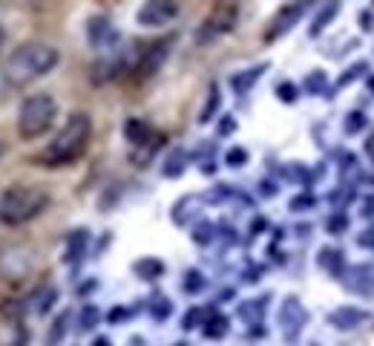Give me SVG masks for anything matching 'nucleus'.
Returning a JSON list of instances; mask_svg holds the SVG:
<instances>
[{
	"mask_svg": "<svg viewBox=\"0 0 374 346\" xmlns=\"http://www.w3.org/2000/svg\"><path fill=\"white\" fill-rule=\"evenodd\" d=\"M58 61H61V55H58L55 46H49V44H24L9 55L6 66H4V81L9 87H26V84L49 76L58 66Z\"/></svg>",
	"mask_w": 374,
	"mask_h": 346,
	"instance_id": "1",
	"label": "nucleus"
},
{
	"mask_svg": "<svg viewBox=\"0 0 374 346\" xmlns=\"http://www.w3.org/2000/svg\"><path fill=\"white\" fill-rule=\"evenodd\" d=\"M93 136V118L81 110H75L66 116L63 127L55 133V138L43 148L41 162L43 165H69L75 159H81Z\"/></svg>",
	"mask_w": 374,
	"mask_h": 346,
	"instance_id": "2",
	"label": "nucleus"
},
{
	"mask_svg": "<svg viewBox=\"0 0 374 346\" xmlns=\"http://www.w3.org/2000/svg\"><path fill=\"white\" fill-rule=\"evenodd\" d=\"M49 205V193L35 185H12L0 193V223L4 225H24L43 214Z\"/></svg>",
	"mask_w": 374,
	"mask_h": 346,
	"instance_id": "3",
	"label": "nucleus"
},
{
	"mask_svg": "<svg viewBox=\"0 0 374 346\" xmlns=\"http://www.w3.org/2000/svg\"><path fill=\"white\" fill-rule=\"evenodd\" d=\"M58 116V101L49 93H32L24 98L18 110V133L21 138H38L43 136Z\"/></svg>",
	"mask_w": 374,
	"mask_h": 346,
	"instance_id": "4",
	"label": "nucleus"
},
{
	"mask_svg": "<svg viewBox=\"0 0 374 346\" xmlns=\"http://www.w3.org/2000/svg\"><path fill=\"white\" fill-rule=\"evenodd\" d=\"M176 12H179V0H144L135 21L144 29H159V26H167L176 18Z\"/></svg>",
	"mask_w": 374,
	"mask_h": 346,
	"instance_id": "5",
	"label": "nucleus"
},
{
	"mask_svg": "<svg viewBox=\"0 0 374 346\" xmlns=\"http://www.w3.org/2000/svg\"><path fill=\"white\" fill-rule=\"evenodd\" d=\"M306 320H308V315H306L303 303H299L296 297H285V303L279 309V326H282L285 340H296L299 332H303V326H306Z\"/></svg>",
	"mask_w": 374,
	"mask_h": 346,
	"instance_id": "6",
	"label": "nucleus"
},
{
	"mask_svg": "<svg viewBox=\"0 0 374 346\" xmlns=\"http://www.w3.org/2000/svg\"><path fill=\"white\" fill-rule=\"evenodd\" d=\"M343 283H346L354 295H368V297H374V263L348 268L346 277H343Z\"/></svg>",
	"mask_w": 374,
	"mask_h": 346,
	"instance_id": "7",
	"label": "nucleus"
},
{
	"mask_svg": "<svg viewBox=\"0 0 374 346\" xmlns=\"http://www.w3.org/2000/svg\"><path fill=\"white\" fill-rule=\"evenodd\" d=\"M237 24V9L234 6H219L202 26V38H216L222 32H231Z\"/></svg>",
	"mask_w": 374,
	"mask_h": 346,
	"instance_id": "8",
	"label": "nucleus"
},
{
	"mask_svg": "<svg viewBox=\"0 0 374 346\" xmlns=\"http://www.w3.org/2000/svg\"><path fill=\"white\" fill-rule=\"evenodd\" d=\"M87 35H90V44L95 49H113L118 44V32L113 29V24L107 18H93L87 26Z\"/></svg>",
	"mask_w": 374,
	"mask_h": 346,
	"instance_id": "9",
	"label": "nucleus"
},
{
	"mask_svg": "<svg viewBox=\"0 0 374 346\" xmlns=\"http://www.w3.org/2000/svg\"><path fill=\"white\" fill-rule=\"evenodd\" d=\"M306 6H308V0H296V4H291V6H285L276 18H274V26L268 29V38H279V35H285L299 18H303V12H306Z\"/></svg>",
	"mask_w": 374,
	"mask_h": 346,
	"instance_id": "10",
	"label": "nucleus"
},
{
	"mask_svg": "<svg viewBox=\"0 0 374 346\" xmlns=\"http://www.w3.org/2000/svg\"><path fill=\"white\" fill-rule=\"evenodd\" d=\"M167 52H170V44H167V41L150 44L147 52H144L141 61H138V76H153V73H159V66L165 63Z\"/></svg>",
	"mask_w": 374,
	"mask_h": 346,
	"instance_id": "11",
	"label": "nucleus"
},
{
	"mask_svg": "<svg viewBox=\"0 0 374 346\" xmlns=\"http://www.w3.org/2000/svg\"><path fill=\"white\" fill-rule=\"evenodd\" d=\"M363 320H368V312H365V309H354V306H340V309H334V312L328 315V323H331L334 329H343V332L357 329Z\"/></svg>",
	"mask_w": 374,
	"mask_h": 346,
	"instance_id": "12",
	"label": "nucleus"
},
{
	"mask_svg": "<svg viewBox=\"0 0 374 346\" xmlns=\"http://www.w3.org/2000/svg\"><path fill=\"white\" fill-rule=\"evenodd\" d=\"M265 73V66H254L251 73H242V76H234V90L237 93H248L251 87H254V81L259 78Z\"/></svg>",
	"mask_w": 374,
	"mask_h": 346,
	"instance_id": "13",
	"label": "nucleus"
},
{
	"mask_svg": "<svg viewBox=\"0 0 374 346\" xmlns=\"http://www.w3.org/2000/svg\"><path fill=\"white\" fill-rule=\"evenodd\" d=\"M124 130H127V136H130L133 145H141V142H147V138H150V127H147L144 121H135V118H133V121H127Z\"/></svg>",
	"mask_w": 374,
	"mask_h": 346,
	"instance_id": "14",
	"label": "nucleus"
},
{
	"mask_svg": "<svg viewBox=\"0 0 374 346\" xmlns=\"http://www.w3.org/2000/svg\"><path fill=\"white\" fill-rule=\"evenodd\" d=\"M334 12H337V0H331V4H328V6H326V9H323V12L317 15V18H314V26H311V35H320V32H323V29L328 26V21L334 18Z\"/></svg>",
	"mask_w": 374,
	"mask_h": 346,
	"instance_id": "15",
	"label": "nucleus"
},
{
	"mask_svg": "<svg viewBox=\"0 0 374 346\" xmlns=\"http://www.w3.org/2000/svg\"><path fill=\"white\" fill-rule=\"evenodd\" d=\"M224 159H228L231 168H242L248 162V151L245 148H234V151H228V156H224Z\"/></svg>",
	"mask_w": 374,
	"mask_h": 346,
	"instance_id": "16",
	"label": "nucleus"
},
{
	"mask_svg": "<svg viewBox=\"0 0 374 346\" xmlns=\"http://www.w3.org/2000/svg\"><path fill=\"white\" fill-rule=\"evenodd\" d=\"M216 107H219V90L213 87V90H210V98H207V107L202 110L199 121H210V118H213V110H216Z\"/></svg>",
	"mask_w": 374,
	"mask_h": 346,
	"instance_id": "17",
	"label": "nucleus"
},
{
	"mask_svg": "<svg viewBox=\"0 0 374 346\" xmlns=\"http://www.w3.org/2000/svg\"><path fill=\"white\" fill-rule=\"evenodd\" d=\"M363 124H365V116H363V113H351V118L346 121V130H348V133H357Z\"/></svg>",
	"mask_w": 374,
	"mask_h": 346,
	"instance_id": "18",
	"label": "nucleus"
},
{
	"mask_svg": "<svg viewBox=\"0 0 374 346\" xmlns=\"http://www.w3.org/2000/svg\"><path fill=\"white\" fill-rule=\"evenodd\" d=\"M81 320H84V323H81V329H93V326H95V320H98V309H93V306H90V309H84Z\"/></svg>",
	"mask_w": 374,
	"mask_h": 346,
	"instance_id": "19",
	"label": "nucleus"
},
{
	"mask_svg": "<svg viewBox=\"0 0 374 346\" xmlns=\"http://www.w3.org/2000/svg\"><path fill=\"white\" fill-rule=\"evenodd\" d=\"M63 332H66V315H63V317L58 320V326L52 329V335H49V346H55V343L61 340V335H63Z\"/></svg>",
	"mask_w": 374,
	"mask_h": 346,
	"instance_id": "20",
	"label": "nucleus"
},
{
	"mask_svg": "<svg viewBox=\"0 0 374 346\" xmlns=\"http://www.w3.org/2000/svg\"><path fill=\"white\" fill-rule=\"evenodd\" d=\"M346 228V217H331L328 220V234H343Z\"/></svg>",
	"mask_w": 374,
	"mask_h": 346,
	"instance_id": "21",
	"label": "nucleus"
},
{
	"mask_svg": "<svg viewBox=\"0 0 374 346\" xmlns=\"http://www.w3.org/2000/svg\"><path fill=\"white\" fill-rule=\"evenodd\" d=\"M279 98H282V101H294V98H296V87H291V84H279Z\"/></svg>",
	"mask_w": 374,
	"mask_h": 346,
	"instance_id": "22",
	"label": "nucleus"
},
{
	"mask_svg": "<svg viewBox=\"0 0 374 346\" xmlns=\"http://www.w3.org/2000/svg\"><path fill=\"white\" fill-rule=\"evenodd\" d=\"M306 205H311V196H299L291 202V208H296V211H306Z\"/></svg>",
	"mask_w": 374,
	"mask_h": 346,
	"instance_id": "23",
	"label": "nucleus"
},
{
	"mask_svg": "<svg viewBox=\"0 0 374 346\" xmlns=\"http://www.w3.org/2000/svg\"><path fill=\"white\" fill-rule=\"evenodd\" d=\"M93 346H113V343H110V340H107V337H98V340H95V343H93Z\"/></svg>",
	"mask_w": 374,
	"mask_h": 346,
	"instance_id": "24",
	"label": "nucleus"
},
{
	"mask_svg": "<svg viewBox=\"0 0 374 346\" xmlns=\"http://www.w3.org/2000/svg\"><path fill=\"white\" fill-rule=\"evenodd\" d=\"M0 153H4V145H0Z\"/></svg>",
	"mask_w": 374,
	"mask_h": 346,
	"instance_id": "25",
	"label": "nucleus"
}]
</instances>
